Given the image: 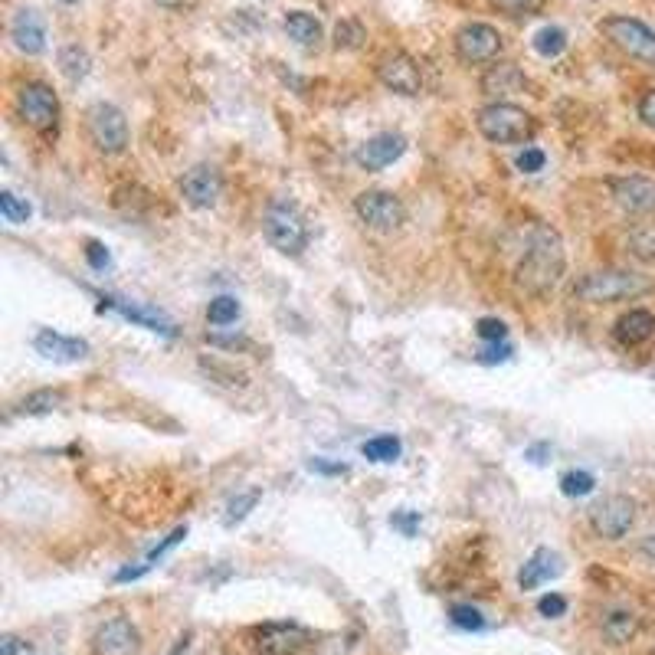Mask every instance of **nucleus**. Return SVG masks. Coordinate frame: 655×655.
Wrapping results in <instances>:
<instances>
[{"mask_svg": "<svg viewBox=\"0 0 655 655\" xmlns=\"http://www.w3.org/2000/svg\"><path fill=\"white\" fill-rule=\"evenodd\" d=\"M633 253L639 259H646V262H655V230L649 226V230H639L633 236Z\"/></svg>", "mask_w": 655, "mask_h": 655, "instance_id": "37", "label": "nucleus"}, {"mask_svg": "<svg viewBox=\"0 0 655 655\" xmlns=\"http://www.w3.org/2000/svg\"><path fill=\"white\" fill-rule=\"evenodd\" d=\"M613 200L626 213H652L655 210V181L652 177H613L610 181Z\"/></svg>", "mask_w": 655, "mask_h": 655, "instance_id": "16", "label": "nucleus"}, {"mask_svg": "<svg viewBox=\"0 0 655 655\" xmlns=\"http://www.w3.org/2000/svg\"><path fill=\"white\" fill-rule=\"evenodd\" d=\"M312 472H325V475H344L348 466L344 462H325V459H312Z\"/></svg>", "mask_w": 655, "mask_h": 655, "instance_id": "45", "label": "nucleus"}, {"mask_svg": "<svg viewBox=\"0 0 655 655\" xmlns=\"http://www.w3.org/2000/svg\"><path fill=\"white\" fill-rule=\"evenodd\" d=\"M544 4H547V0H492L495 10H502L505 17H515V20L541 14Z\"/></svg>", "mask_w": 655, "mask_h": 655, "instance_id": "32", "label": "nucleus"}, {"mask_svg": "<svg viewBox=\"0 0 655 655\" xmlns=\"http://www.w3.org/2000/svg\"><path fill=\"white\" fill-rule=\"evenodd\" d=\"M10 40L27 56H40L46 50V23L37 10H17V17L10 20Z\"/></svg>", "mask_w": 655, "mask_h": 655, "instance_id": "17", "label": "nucleus"}, {"mask_svg": "<svg viewBox=\"0 0 655 655\" xmlns=\"http://www.w3.org/2000/svg\"><path fill=\"white\" fill-rule=\"evenodd\" d=\"M17 112L40 135H53L59 128V99L46 82H27V86H20Z\"/></svg>", "mask_w": 655, "mask_h": 655, "instance_id": "7", "label": "nucleus"}, {"mask_svg": "<svg viewBox=\"0 0 655 655\" xmlns=\"http://www.w3.org/2000/svg\"><path fill=\"white\" fill-rule=\"evenodd\" d=\"M377 76H380V82H384L390 92H397V95H420L423 92L420 66H416V59L407 56L403 50H393V53L380 56Z\"/></svg>", "mask_w": 655, "mask_h": 655, "instance_id": "11", "label": "nucleus"}, {"mask_svg": "<svg viewBox=\"0 0 655 655\" xmlns=\"http://www.w3.org/2000/svg\"><path fill=\"white\" fill-rule=\"evenodd\" d=\"M33 348H37V354H43L46 361H53V364H79V361H86L89 351H92L89 341L59 335V331H53V328L37 331V338H33Z\"/></svg>", "mask_w": 655, "mask_h": 655, "instance_id": "15", "label": "nucleus"}, {"mask_svg": "<svg viewBox=\"0 0 655 655\" xmlns=\"http://www.w3.org/2000/svg\"><path fill=\"white\" fill-rule=\"evenodd\" d=\"M534 50H538L544 59H554L567 50V33L561 27H544L534 33Z\"/></svg>", "mask_w": 655, "mask_h": 655, "instance_id": "28", "label": "nucleus"}, {"mask_svg": "<svg viewBox=\"0 0 655 655\" xmlns=\"http://www.w3.org/2000/svg\"><path fill=\"white\" fill-rule=\"evenodd\" d=\"M544 151L541 148H524L521 154H518V171H524V174H538L541 168H544Z\"/></svg>", "mask_w": 655, "mask_h": 655, "instance_id": "39", "label": "nucleus"}, {"mask_svg": "<svg viewBox=\"0 0 655 655\" xmlns=\"http://www.w3.org/2000/svg\"><path fill=\"white\" fill-rule=\"evenodd\" d=\"M642 554H646V561H652V564H655V531H652V534H646V538H642Z\"/></svg>", "mask_w": 655, "mask_h": 655, "instance_id": "47", "label": "nucleus"}, {"mask_svg": "<svg viewBox=\"0 0 655 655\" xmlns=\"http://www.w3.org/2000/svg\"><path fill=\"white\" fill-rule=\"evenodd\" d=\"M105 305L115 308L118 315L128 318V321H135V325H141V328L158 331V335H164V338H174V335H177V325H174V321H171L168 315H164V312H158V308H148V305H128V302H118V299H109Z\"/></svg>", "mask_w": 655, "mask_h": 655, "instance_id": "19", "label": "nucleus"}, {"mask_svg": "<svg viewBox=\"0 0 655 655\" xmlns=\"http://www.w3.org/2000/svg\"><path fill=\"white\" fill-rule=\"evenodd\" d=\"M262 652L266 655H295L305 642H308V633L299 626H289V623H276V626H266L262 629Z\"/></svg>", "mask_w": 655, "mask_h": 655, "instance_id": "20", "label": "nucleus"}, {"mask_svg": "<svg viewBox=\"0 0 655 655\" xmlns=\"http://www.w3.org/2000/svg\"><path fill=\"white\" fill-rule=\"evenodd\" d=\"M0 213H4V220L7 223H14V226H20V223H27L30 220V204L27 200H20L17 194H10V190H0Z\"/></svg>", "mask_w": 655, "mask_h": 655, "instance_id": "31", "label": "nucleus"}, {"mask_svg": "<svg viewBox=\"0 0 655 655\" xmlns=\"http://www.w3.org/2000/svg\"><path fill=\"white\" fill-rule=\"evenodd\" d=\"M593 485H597V479H593L590 472H583V469H574V472H564V475H561V492H564L567 498L590 495Z\"/></svg>", "mask_w": 655, "mask_h": 655, "instance_id": "30", "label": "nucleus"}, {"mask_svg": "<svg viewBox=\"0 0 655 655\" xmlns=\"http://www.w3.org/2000/svg\"><path fill=\"white\" fill-rule=\"evenodd\" d=\"M390 524L403 534V538H413V534L420 531V515H416V511H397V515L390 518Z\"/></svg>", "mask_w": 655, "mask_h": 655, "instance_id": "40", "label": "nucleus"}, {"mask_svg": "<svg viewBox=\"0 0 655 655\" xmlns=\"http://www.w3.org/2000/svg\"><path fill=\"white\" fill-rule=\"evenodd\" d=\"M236 318H240V302H236L233 295H220V299H213L207 308L210 325H233Z\"/></svg>", "mask_w": 655, "mask_h": 655, "instance_id": "29", "label": "nucleus"}, {"mask_svg": "<svg viewBox=\"0 0 655 655\" xmlns=\"http://www.w3.org/2000/svg\"><path fill=\"white\" fill-rule=\"evenodd\" d=\"M524 86H528V79H524V73L515 63H498V66L488 69L485 79H482V92L492 95V99L518 95V92H524Z\"/></svg>", "mask_w": 655, "mask_h": 655, "instance_id": "21", "label": "nucleus"}, {"mask_svg": "<svg viewBox=\"0 0 655 655\" xmlns=\"http://www.w3.org/2000/svg\"><path fill=\"white\" fill-rule=\"evenodd\" d=\"M354 213L361 217L364 226H371L377 233H397L407 223V207L390 190H364V194H357Z\"/></svg>", "mask_w": 655, "mask_h": 655, "instance_id": "6", "label": "nucleus"}, {"mask_svg": "<svg viewBox=\"0 0 655 655\" xmlns=\"http://www.w3.org/2000/svg\"><path fill=\"white\" fill-rule=\"evenodd\" d=\"M364 40V30L357 27L354 20H344V23H338V30H335V43H338V50L344 46V50H351V46H357Z\"/></svg>", "mask_w": 655, "mask_h": 655, "instance_id": "35", "label": "nucleus"}, {"mask_svg": "<svg viewBox=\"0 0 655 655\" xmlns=\"http://www.w3.org/2000/svg\"><path fill=\"white\" fill-rule=\"evenodd\" d=\"M502 33H498L492 23H466L456 33V53L462 63H495L498 53H502Z\"/></svg>", "mask_w": 655, "mask_h": 655, "instance_id": "10", "label": "nucleus"}, {"mask_svg": "<svg viewBox=\"0 0 655 655\" xmlns=\"http://www.w3.org/2000/svg\"><path fill=\"white\" fill-rule=\"evenodd\" d=\"M86 131L95 151L102 154H122L128 148V118L122 109L109 102H92L86 109Z\"/></svg>", "mask_w": 655, "mask_h": 655, "instance_id": "5", "label": "nucleus"}, {"mask_svg": "<svg viewBox=\"0 0 655 655\" xmlns=\"http://www.w3.org/2000/svg\"><path fill=\"white\" fill-rule=\"evenodd\" d=\"M0 646H4V655H17L20 652V639L17 636H4V639H0Z\"/></svg>", "mask_w": 655, "mask_h": 655, "instance_id": "48", "label": "nucleus"}, {"mask_svg": "<svg viewBox=\"0 0 655 655\" xmlns=\"http://www.w3.org/2000/svg\"><path fill=\"white\" fill-rule=\"evenodd\" d=\"M63 400H66L63 390L43 387V390L27 393V397L17 403V413H20V416H46V413H53V410L63 407Z\"/></svg>", "mask_w": 655, "mask_h": 655, "instance_id": "24", "label": "nucleus"}, {"mask_svg": "<svg viewBox=\"0 0 655 655\" xmlns=\"http://www.w3.org/2000/svg\"><path fill=\"white\" fill-rule=\"evenodd\" d=\"M564 266H567V256H564L561 233L547 223H534L531 236H528V249H524L521 262L515 266L518 292L534 295V299L554 292L557 282L564 276Z\"/></svg>", "mask_w": 655, "mask_h": 655, "instance_id": "1", "label": "nucleus"}, {"mask_svg": "<svg viewBox=\"0 0 655 655\" xmlns=\"http://www.w3.org/2000/svg\"><path fill=\"white\" fill-rule=\"evenodd\" d=\"M613 335L619 344H626V348H636V344L649 341L655 335V315L646 312V308H633V312H626L616 321Z\"/></svg>", "mask_w": 655, "mask_h": 655, "instance_id": "22", "label": "nucleus"}, {"mask_svg": "<svg viewBox=\"0 0 655 655\" xmlns=\"http://www.w3.org/2000/svg\"><path fill=\"white\" fill-rule=\"evenodd\" d=\"M59 69H63V76L69 82H79V79H86L89 73V53L82 50V46H63L59 50Z\"/></svg>", "mask_w": 655, "mask_h": 655, "instance_id": "26", "label": "nucleus"}, {"mask_svg": "<svg viewBox=\"0 0 655 655\" xmlns=\"http://www.w3.org/2000/svg\"><path fill=\"white\" fill-rule=\"evenodd\" d=\"M181 197L194 210H210L217 207V200L223 197V174L213 164H194L181 177Z\"/></svg>", "mask_w": 655, "mask_h": 655, "instance_id": "13", "label": "nucleus"}, {"mask_svg": "<svg viewBox=\"0 0 655 655\" xmlns=\"http://www.w3.org/2000/svg\"><path fill=\"white\" fill-rule=\"evenodd\" d=\"M511 354H515V348H511V344H505V341H488V348L479 351V361H482V364H502V361H508Z\"/></svg>", "mask_w": 655, "mask_h": 655, "instance_id": "38", "label": "nucleus"}, {"mask_svg": "<svg viewBox=\"0 0 655 655\" xmlns=\"http://www.w3.org/2000/svg\"><path fill=\"white\" fill-rule=\"evenodd\" d=\"M538 613L547 616V619H557V616H564L567 613V600L561 597V593H547V597L538 600Z\"/></svg>", "mask_w": 655, "mask_h": 655, "instance_id": "41", "label": "nucleus"}, {"mask_svg": "<svg viewBox=\"0 0 655 655\" xmlns=\"http://www.w3.org/2000/svg\"><path fill=\"white\" fill-rule=\"evenodd\" d=\"M639 629V619L626 610H613L603 616V636L613 642V646H623V642L633 639V633Z\"/></svg>", "mask_w": 655, "mask_h": 655, "instance_id": "25", "label": "nucleus"}, {"mask_svg": "<svg viewBox=\"0 0 655 655\" xmlns=\"http://www.w3.org/2000/svg\"><path fill=\"white\" fill-rule=\"evenodd\" d=\"M636 524V502L629 495H606L603 502L590 508V528L603 541L626 538Z\"/></svg>", "mask_w": 655, "mask_h": 655, "instance_id": "9", "label": "nucleus"}, {"mask_svg": "<svg viewBox=\"0 0 655 655\" xmlns=\"http://www.w3.org/2000/svg\"><path fill=\"white\" fill-rule=\"evenodd\" d=\"M475 125H479L482 138L492 141V145H524V141H531L534 131H538L534 115L518 109V105H511V102L485 105L479 118H475Z\"/></svg>", "mask_w": 655, "mask_h": 655, "instance_id": "4", "label": "nucleus"}, {"mask_svg": "<svg viewBox=\"0 0 655 655\" xmlns=\"http://www.w3.org/2000/svg\"><path fill=\"white\" fill-rule=\"evenodd\" d=\"M564 574V561H561V554L551 551V547H538L531 557H528V564L521 567V574H518V587L521 590H538L541 583L547 580H554V577H561Z\"/></svg>", "mask_w": 655, "mask_h": 655, "instance_id": "18", "label": "nucleus"}, {"mask_svg": "<svg viewBox=\"0 0 655 655\" xmlns=\"http://www.w3.org/2000/svg\"><path fill=\"white\" fill-rule=\"evenodd\" d=\"M639 118L646 122L649 128H655V89H649L646 95H642V102H639Z\"/></svg>", "mask_w": 655, "mask_h": 655, "instance_id": "44", "label": "nucleus"}, {"mask_svg": "<svg viewBox=\"0 0 655 655\" xmlns=\"http://www.w3.org/2000/svg\"><path fill=\"white\" fill-rule=\"evenodd\" d=\"M184 538H187V524H184V528H174V531L168 534V538H164V541H161L158 547H154V551L148 554V564H154V561H161V557H164V554H168V551H171V547H174V544H181Z\"/></svg>", "mask_w": 655, "mask_h": 655, "instance_id": "43", "label": "nucleus"}, {"mask_svg": "<svg viewBox=\"0 0 655 655\" xmlns=\"http://www.w3.org/2000/svg\"><path fill=\"white\" fill-rule=\"evenodd\" d=\"M361 452L371 462H393V459H400L403 446H400L397 436H374L361 446Z\"/></svg>", "mask_w": 655, "mask_h": 655, "instance_id": "27", "label": "nucleus"}, {"mask_svg": "<svg viewBox=\"0 0 655 655\" xmlns=\"http://www.w3.org/2000/svg\"><path fill=\"white\" fill-rule=\"evenodd\" d=\"M475 331H479V338H482V341H505L508 325H505L502 318H479V325H475Z\"/></svg>", "mask_w": 655, "mask_h": 655, "instance_id": "36", "label": "nucleus"}, {"mask_svg": "<svg viewBox=\"0 0 655 655\" xmlns=\"http://www.w3.org/2000/svg\"><path fill=\"white\" fill-rule=\"evenodd\" d=\"M86 259H89V266H92L95 272H102V269H109V266H112L109 249H105L102 243H95V240L86 243Z\"/></svg>", "mask_w": 655, "mask_h": 655, "instance_id": "42", "label": "nucleus"}, {"mask_svg": "<svg viewBox=\"0 0 655 655\" xmlns=\"http://www.w3.org/2000/svg\"><path fill=\"white\" fill-rule=\"evenodd\" d=\"M262 233L282 256H302L308 249V220L302 207L289 197L269 200L266 213H262Z\"/></svg>", "mask_w": 655, "mask_h": 655, "instance_id": "3", "label": "nucleus"}, {"mask_svg": "<svg viewBox=\"0 0 655 655\" xmlns=\"http://www.w3.org/2000/svg\"><path fill=\"white\" fill-rule=\"evenodd\" d=\"M403 151H407V138L397 135V131H380V135L367 138L364 145L354 151V161H357V168H364V171H384L393 161L403 158Z\"/></svg>", "mask_w": 655, "mask_h": 655, "instance_id": "14", "label": "nucleus"}, {"mask_svg": "<svg viewBox=\"0 0 655 655\" xmlns=\"http://www.w3.org/2000/svg\"><path fill=\"white\" fill-rule=\"evenodd\" d=\"M59 4H76V0H59Z\"/></svg>", "mask_w": 655, "mask_h": 655, "instance_id": "49", "label": "nucleus"}, {"mask_svg": "<svg viewBox=\"0 0 655 655\" xmlns=\"http://www.w3.org/2000/svg\"><path fill=\"white\" fill-rule=\"evenodd\" d=\"M148 567H151V564H141V567H125V570H118V574H115V580H118V583L138 580V577H145V574H148Z\"/></svg>", "mask_w": 655, "mask_h": 655, "instance_id": "46", "label": "nucleus"}, {"mask_svg": "<svg viewBox=\"0 0 655 655\" xmlns=\"http://www.w3.org/2000/svg\"><path fill=\"white\" fill-rule=\"evenodd\" d=\"M138 652H141V633L125 616L105 619L92 633V655H138Z\"/></svg>", "mask_w": 655, "mask_h": 655, "instance_id": "12", "label": "nucleus"}, {"mask_svg": "<svg viewBox=\"0 0 655 655\" xmlns=\"http://www.w3.org/2000/svg\"><path fill=\"white\" fill-rule=\"evenodd\" d=\"M655 289V282L649 276H639V272H626V269H600V272H587L583 279H577L574 295L590 305H613V302H626V299H639Z\"/></svg>", "mask_w": 655, "mask_h": 655, "instance_id": "2", "label": "nucleus"}, {"mask_svg": "<svg viewBox=\"0 0 655 655\" xmlns=\"http://www.w3.org/2000/svg\"><path fill=\"white\" fill-rule=\"evenodd\" d=\"M285 33H289V40L299 43L302 50H315L321 43V23L308 14V10H292V14L285 17Z\"/></svg>", "mask_w": 655, "mask_h": 655, "instance_id": "23", "label": "nucleus"}, {"mask_svg": "<svg viewBox=\"0 0 655 655\" xmlns=\"http://www.w3.org/2000/svg\"><path fill=\"white\" fill-rule=\"evenodd\" d=\"M600 30L626 56H633L646 66H655V30L646 27L642 20H636V17H606L600 23Z\"/></svg>", "mask_w": 655, "mask_h": 655, "instance_id": "8", "label": "nucleus"}, {"mask_svg": "<svg viewBox=\"0 0 655 655\" xmlns=\"http://www.w3.org/2000/svg\"><path fill=\"white\" fill-rule=\"evenodd\" d=\"M256 502H259V492L253 488V492H246V495H240V498H233L230 505H226V518H223V524L226 528H233V524H240L249 511L256 508Z\"/></svg>", "mask_w": 655, "mask_h": 655, "instance_id": "34", "label": "nucleus"}, {"mask_svg": "<svg viewBox=\"0 0 655 655\" xmlns=\"http://www.w3.org/2000/svg\"><path fill=\"white\" fill-rule=\"evenodd\" d=\"M449 619H452V626L466 629V633H479V629H485V616L475 610V606H462V603L452 606Z\"/></svg>", "mask_w": 655, "mask_h": 655, "instance_id": "33", "label": "nucleus"}]
</instances>
